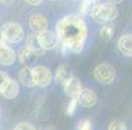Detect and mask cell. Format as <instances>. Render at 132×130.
I'll use <instances>...</instances> for the list:
<instances>
[{
    "mask_svg": "<svg viewBox=\"0 0 132 130\" xmlns=\"http://www.w3.org/2000/svg\"><path fill=\"white\" fill-rule=\"evenodd\" d=\"M29 26H30V29H31L34 33L39 34V33L47 30L48 22H47V20H46L42 14H39V13H33V14L29 17Z\"/></svg>",
    "mask_w": 132,
    "mask_h": 130,
    "instance_id": "9c48e42d",
    "label": "cell"
},
{
    "mask_svg": "<svg viewBox=\"0 0 132 130\" xmlns=\"http://www.w3.org/2000/svg\"><path fill=\"white\" fill-rule=\"evenodd\" d=\"M56 35L63 51L79 53L84 49L88 36V27L81 17L71 14L58 21Z\"/></svg>",
    "mask_w": 132,
    "mask_h": 130,
    "instance_id": "6da1fadb",
    "label": "cell"
},
{
    "mask_svg": "<svg viewBox=\"0 0 132 130\" xmlns=\"http://www.w3.org/2000/svg\"><path fill=\"white\" fill-rule=\"evenodd\" d=\"M42 2H43V0H25V3H26V4L33 5V7H35V5H39Z\"/></svg>",
    "mask_w": 132,
    "mask_h": 130,
    "instance_id": "cb8c5ba5",
    "label": "cell"
},
{
    "mask_svg": "<svg viewBox=\"0 0 132 130\" xmlns=\"http://www.w3.org/2000/svg\"><path fill=\"white\" fill-rule=\"evenodd\" d=\"M63 88H64L65 95H68L72 99H77L82 87H81V82L79 81V78L72 76L71 78H68V81H65V83L63 85Z\"/></svg>",
    "mask_w": 132,
    "mask_h": 130,
    "instance_id": "30bf717a",
    "label": "cell"
},
{
    "mask_svg": "<svg viewBox=\"0 0 132 130\" xmlns=\"http://www.w3.org/2000/svg\"><path fill=\"white\" fill-rule=\"evenodd\" d=\"M94 7H96V0H82L81 12L84 14H89V13H92Z\"/></svg>",
    "mask_w": 132,
    "mask_h": 130,
    "instance_id": "e0dca14e",
    "label": "cell"
},
{
    "mask_svg": "<svg viewBox=\"0 0 132 130\" xmlns=\"http://www.w3.org/2000/svg\"><path fill=\"white\" fill-rule=\"evenodd\" d=\"M38 41H39V43H41V46L43 47L45 51L55 48L56 46H58V42H59L56 33H54V31H51L48 29L38 34Z\"/></svg>",
    "mask_w": 132,
    "mask_h": 130,
    "instance_id": "8992f818",
    "label": "cell"
},
{
    "mask_svg": "<svg viewBox=\"0 0 132 130\" xmlns=\"http://www.w3.org/2000/svg\"><path fill=\"white\" fill-rule=\"evenodd\" d=\"M0 3L4 4V5H11L13 3V0H0Z\"/></svg>",
    "mask_w": 132,
    "mask_h": 130,
    "instance_id": "d4e9b609",
    "label": "cell"
},
{
    "mask_svg": "<svg viewBox=\"0 0 132 130\" xmlns=\"http://www.w3.org/2000/svg\"><path fill=\"white\" fill-rule=\"evenodd\" d=\"M37 56L34 53H31L28 48H25L24 47V49L20 52V55H18V59H20V61L25 65V66H29L30 68V65L33 64V61H34V59H35Z\"/></svg>",
    "mask_w": 132,
    "mask_h": 130,
    "instance_id": "2e32d148",
    "label": "cell"
},
{
    "mask_svg": "<svg viewBox=\"0 0 132 130\" xmlns=\"http://www.w3.org/2000/svg\"><path fill=\"white\" fill-rule=\"evenodd\" d=\"M9 81V76L5 73V72H3V70H0V91H2V88L5 86V83Z\"/></svg>",
    "mask_w": 132,
    "mask_h": 130,
    "instance_id": "603a6c76",
    "label": "cell"
},
{
    "mask_svg": "<svg viewBox=\"0 0 132 130\" xmlns=\"http://www.w3.org/2000/svg\"><path fill=\"white\" fill-rule=\"evenodd\" d=\"M33 70V78L34 83L38 87H47L52 82V74L51 72L43 65H35L31 68Z\"/></svg>",
    "mask_w": 132,
    "mask_h": 130,
    "instance_id": "5b68a950",
    "label": "cell"
},
{
    "mask_svg": "<svg viewBox=\"0 0 132 130\" xmlns=\"http://www.w3.org/2000/svg\"><path fill=\"white\" fill-rule=\"evenodd\" d=\"M120 2H123V0H109L110 4H118V3H120Z\"/></svg>",
    "mask_w": 132,
    "mask_h": 130,
    "instance_id": "484cf974",
    "label": "cell"
},
{
    "mask_svg": "<svg viewBox=\"0 0 132 130\" xmlns=\"http://www.w3.org/2000/svg\"><path fill=\"white\" fill-rule=\"evenodd\" d=\"M71 77H72L71 76V70H69L67 64H62L58 68L56 73H55V79L58 81L59 83H62V85H64L65 81H68V78H71Z\"/></svg>",
    "mask_w": 132,
    "mask_h": 130,
    "instance_id": "9a60e30c",
    "label": "cell"
},
{
    "mask_svg": "<svg viewBox=\"0 0 132 130\" xmlns=\"http://www.w3.org/2000/svg\"><path fill=\"white\" fill-rule=\"evenodd\" d=\"M79 103H77V99H72L71 98V100L67 103V105H65V113L68 115V116H71V115H73V112H75V109H76V105H77Z\"/></svg>",
    "mask_w": 132,
    "mask_h": 130,
    "instance_id": "ffe728a7",
    "label": "cell"
},
{
    "mask_svg": "<svg viewBox=\"0 0 132 130\" xmlns=\"http://www.w3.org/2000/svg\"><path fill=\"white\" fill-rule=\"evenodd\" d=\"M18 92H20L18 83L14 79L9 78V81L5 83V86L2 88V91H0V94L3 95V98H5L8 100H12V99H14L18 95Z\"/></svg>",
    "mask_w": 132,
    "mask_h": 130,
    "instance_id": "4fadbf2b",
    "label": "cell"
},
{
    "mask_svg": "<svg viewBox=\"0 0 132 130\" xmlns=\"http://www.w3.org/2000/svg\"><path fill=\"white\" fill-rule=\"evenodd\" d=\"M25 48H28L31 53L35 55L37 57L42 56V55H45V52H46L43 49V47L41 46L39 41H38V35H35V34H31V35H29L28 38H26Z\"/></svg>",
    "mask_w": 132,
    "mask_h": 130,
    "instance_id": "8fae6325",
    "label": "cell"
},
{
    "mask_svg": "<svg viewBox=\"0 0 132 130\" xmlns=\"http://www.w3.org/2000/svg\"><path fill=\"white\" fill-rule=\"evenodd\" d=\"M77 103L85 108L94 107L97 103V94L90 88H81L80 94L77 96Z\"/></svg>",
    "mask_w": 132,
    "mask_h": 130,
    "instance_id": "ba28073f",
    "label": "cell"
},
{
    "mask_svg": "<svg viewBox=\"0 0 132 130\" xmlns=\"http://www.w3.org/2000/svg\"><path fill=\"white\" fill-rule=\"evenodd\" d=\"M93 76L100 83H103V85H110L115 81V77H117V73H115V69L112 68V65L110 64H98L93 70Z\"/></svg>",
    "mask_w": 132,
    "mask_h": 130,
    "instance_id": "277c9868",
    "label": "cell"
},
{
    "mask_svg": "<svg viewBox=\"0 0 132 130\" xmlns=\"http://www.w3.org/2000/svg\"><path fill=\"white\" fill-rule=\"evenodd\" d=\"M92 129H93V125L89 120H82L77 125V130H92Z\"/></svg>",
    "mask_w": 132,
    "mask_h": 130,
    "instance_id": "44dd1931",
    "label": "cell"
},
{
    "mask_svg": "<svg viewBox=\"0 0 132 130\" xmlns=\"http://www.w3.org/2000/svg\"><path fill=\"white\" fill-rule=\"evenodd\" d=\"M18 79H20V82L26 87H34L35 86L34 78H33V70L29 66H24L20 70V73H18Z\"/></svg>",
    "mask_w": 132,
    "mask_h": 130,
    "instance_id": "5bb4252c",
    "label": "cell"
},
{
    "mask_svg": "<svg viewBox=\"0 0 132 130\" xmlns=\"http://www.w3.org/2000/svg\"><path fill=\"white\" fill-rule=\"evenodd\" d=\"M114 33H115V29L110 25H106L101 29V36L105 41H110L112 38V35H114Z\"/></svg>",
    "mask_w": 132,
    "mask_h": 130,
    "instance_id": "ac0fdd59",
    "label": "cell"
},
{
    "mask_svg": "<svg viewBox=\"0 0 132 130\" xmlns=\"http://www.w3.org/2000/svg\"><path fill=\"white\" fill-rule=\"evenodd\" d=\"M16 61V52L0 38V65L9 66Z\"/></svg>",
    "mask_w": 132,
    "mask_h": 130,
    "instance_id": "52a82bcc",
    "label": "cell"
},
{
    "mask_svg": "<svg viewBox=\"0 0 132 130\" xmlns=\"http://www.w3.org/2000/svg\"><path fill=\"white\" fill-rule=\"evenodd\" d=\"M107 130H127V126L122 122V121H118V120H114L109 124V127Z\"/></svg>",
    "mask_w": 132,
    "mask_h": 130,
    "instance_id": "d6986e66",
    "label": "cell"
},
{
    "mask_svg": "<svg viewBox=\"0 0 132 130\" xmlns=\"http://www.w3.org/2000/svg\"><path fill=\"white\" fill-rule=\"evenodd\" d=\"M0 38L5 43H18L24 39V29L17 22H7L2 26Z\"/></svg>",
    "mask_w": 132,
    "mask_h": 130,
    "instance_id": "3957f363",
    "label": "cell"
},
{
    "mask_svg": "<svg viewBox=\"0 0 132 130\" xmlns=\"http://www.w3.org/2000/svg\"><path fill=\"white\" fill-rule=\"evenodd\" d=\"M118 49L126 57H132V34H124L118 39Z\"/></svg>",
    "mask_w": 132,
    "mask_h": 130,
    "instance_id": "7c38bea8",
    "label": "cell"
},
{
    "mask_svg": "<svg viewBox=\"0 0 132 130\" xmlns=\"http://www.w3.org/2000/svg\"><path fill=\"white\" fill-rule=\"evenodd\" d=\"M13 130H35V127L29 122H20L14 126Z\"/></svg>",
    "mask_w": 132,
    "mask_h": 130,
    "instance_id": "7402d4cb",
    "label": "cell"
},
{
    "mask_svg": "<svg viewBox=\"0 0 132 130\" xmlns=\"http://www.w3.org/2000/svg\"><path fill=\"white\" fill-rule=\"evenodd\" d=\"M92 18L94 22L97 24H107L115 20L118 16V9L114 4L110 3H102V4H96V7L92 11Z\"/></svg>",
    "mask_w": 132,
    "mask_h": 130,
    "instance_id": "7a4b0ae2",
    "label": "cell"
}]
</instances>
